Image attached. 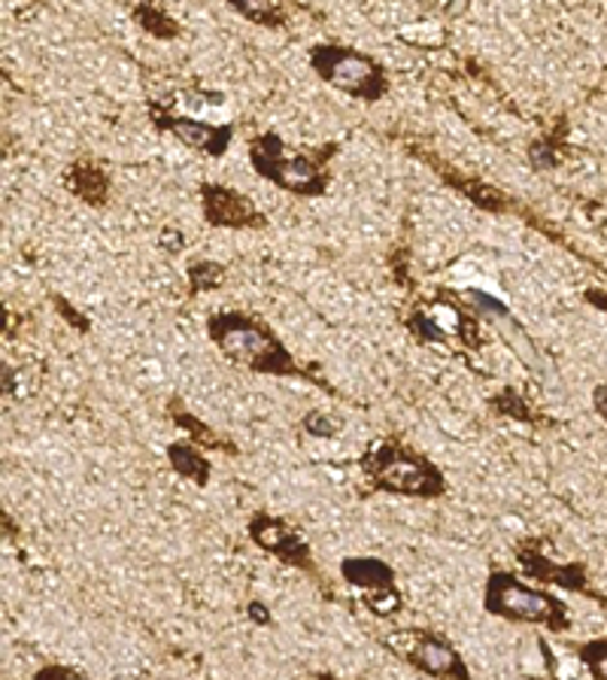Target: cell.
Instances as JSON below:
<instances>
[{"label":"cell","mask_w":607,"mask_h":680,"mask_svg":"<svg viewBox=\"0 0 607 680\" xmlns=\"http://www.w3.org/2000/svg\"><path fill=\"white\" fill-rule=\"evenodd\" d=\"M206 338L216 343V350L258 374L298 376L301 368L295 364L286 343L265 326L258 316L243 310H222L206 319Z\"/></svg>","instance_id":"6da1fadb"},{"label":"cell","mask_w":607,"mask_h":680,"mask_svg":"<svg viewBox=\"0 0 607 680\" xmlns=\"http://www.w3.org/2000/svg\"><path fill=\"white\" fill-rule=\"evenodd\" d=\"M334 146H322L319 152H289V146L274 131L258 134L249 140V161L262 180L301 198H322L328 192V158Z\"/></svg>","instance_id":"7a4b0ae2"},{"label":"cell","mask_w":607,"mask_h":680,"mask_svg":"<svg viewBox=\"0 0 607 680\" xmlns=\"http://www.w3.org/2000/svg\"><path fill=\"white\" fill-rule=\"evenodd\" d=\"M362 468L371 477V484L383 492L413 498H437L447 492V480L435 461L392 440H380L368 449Z\"/></svg>","instance_id":"3957f363"},{"label":"cell","mask_w":607,"mask_h":680,"mask_svg":"<svg viewBox=\"0 0 607 680\" xmlns=\"http://www.w3.org/2000/svg\"><path fill=\"white\" fill-rule=\"evenodd\" d=\"M310 67L322 83L362 104H380L388 95L386 67L362 49L319 43L310 49Z\"/></svg>","instance_id":"277c9868"},{"label":"cell","mask_w":607,"mask_h":680,"mask_svg":"<svg viewBox=\"0 0 607 680\" xmlns=\"http://www.w3.org/2000/svg\"><path fill=\"white\" fill-rule=\"evenodd\" d=\"M483 607L492 617L513 619V623H534L553 631L568 629V610L556 595L532 589L508 571H496L486 581Z\"/></svg>","instance_id":"5b68a950"},{"label":"cell","mask_w":607,"mask_h":680,"mask_svg":"<svg viewBox=\"0 0 607 680\" xmlns=\"http://www.w3.org/2000/svg\"><path fill=\"white\" fill-rule=\"evenodd\" d=\"M388 644L401 656H407V662L423 668L428 674H435V678L468 680V668L461 662V656L456 654V647L444 641V638H437L435 631H395Z\"/></svg>","instance_id":"8992f818"},{"label":"cell","mask_w":607,"mask_h":680,"mask_svg":"<svg viewBox=\"0 0 607 680\" xmlns=\"http://www.w3.org/2000/svg\"><path fill=\"white\" fill-rule=\"evenodd\" d=\"M201 206L204 219L213 229H265L267 216L237 189L222 182H204L201 185Z\"/></svg>","instance_id":"52a82bcc"},{"label":"cell","mask_w":607,"mask_h":680,"mask_svg":"<svg viewBox=\"0 0 607 680\" xmlns=\"http://www.w3.org/2000/svg\"><path fill=\"white\" fill-rule=\"evenodd\" d=\"M152 121L158 131L173 134L182 146H189L192 152L201 156L222 158L228 152L231 140H234V128L231 125H219V121H201L192 116H177L168 109H152Z\"/></svg>","instance_id":"ba28073f"},{"label":"cell","mask_w":607,"mask_h":680,"mask_svg":"<svg viewBox=\"0 0 607 680\" xmlns=\"http://www.w3.org/2000/svg\"><path fill=\"white\" fill-rule=\"evenodd\" d=\"M249 534L255 544H262L267 553H274L283 562H289L295 569L313 571V559L310 550L303 544V538L298 532H291L283 520H274L270 513H255V520L249 522Z\"/></svg>","instance_id":"9c48e42d"},{"label":"cell","mask_w":607,"mask_h":680,"mask_svg":"<svg viewBox=\"0 0 607 680\" xmlns=\"http://www.w3.org/2000/svg\"><path fill=\"white\" fill-rule=\"evenodd\" d=\"M340 574L343 581L359 586L364 593H388L395 589V571L388 569L383 559L374 556H350L340 562Z\"/></svg>","instance_id":"30bf717a"},{"label":"cell","mask_w":607,"mask_h":680,"mask_svg":"<svg viewBox=\"0 0 607 680\" xmlns=\"http://www.w3.org/2000/svg\"><path fill=\"white\" fill-rule=\"evenodd\" d=\"M67 189L76 198H83L85 204L104 206L109 198V177L97 164H92V161H79L67 173Z\"/></svg>","instance_id":"8fae6325"},{"label":"cell","mask_w":607,"mask_h":680,"mask_svg":"<svg viewBox=\"0 0 607 680\" xmlns=\"http://www.w3.org/2000/svg\"><path fill=\"white\" fill-rule=\"evenodd\" d=\"M432 164H435V161H432ZM437 168H440V164H437ZM440 170H444V180L456 182L461 192L468 194L477 206H483V210H489V213H508L510 210L508 198H504L501 192H496V189H489V185H483V182H477V180L473 182L459 180V177H456L449 168H440Z\"/></svg>","instance_id":"7c38bea8"},{"label":"cell","mask_w":607,"mask_h":680,"mask_svg":"<svg viewBox=\"0 0 607 680\" xmlns=\"http://www.w3.org/2000/svg\"><path fill=\"white\" fill-rule=\"evenodd\" d=\"M131 15L146 34L158 36V40H173V36L180 34V24L170 19L168 10H161L156 3H140V7H134Z\"/></svg>","instance_id":"4fadbf2b"},{"label":"cell","mask_w":607,"mask_h":680,"mask_svg":"<svg viewBox=\"0 0 607 680\" xmlns=\"http://www.w3.org/2000/svg\"><path fill=\"white\" fill-rule=\"evenodd\" d=\"M168 456L182 477H192L198 486H204L206 480H210V468H206L204 456L194 447H189V444H173V447L168 449Z\"/></svg>","instance_id":"5bb4252c"},{"label":"cell","mask_w":607,"mask_h":680,"mask_svg":"<svg viewBox=\"0 0 607 680\" xmlns=\"http://www.w3.org/2000/svg\"><path fill=\"white\" fill-rule=\"evenodd\" d=\"M231 7L241 12L243 19L262 24V28H283L286 24V10L270 0H234Z\"/></svg>","instance_id":"9a60e30c"},{"label":"cell","mask_w":607,"mask_h":680,"mask_svg":"<svg viewBox=\"0 0 607 680\" xmlns=\"http://www.w3.org/2000/svg\"><path fill=\"white\" fill-rule=\"evenodd\" d=\"M185 274H189V291H192V295H201L204 289H216V286H222L225 267L216 265V262H194Z\"/></svg>","instance_id":"2e32d148"},{"label":"cell","mask_w":607,"mask_h":680,"mask_svg":"<svg viewBox=\"0 0 607 680\" xmlns=\"http://www.w3.org/2000/svg\"><path fill=\"white\" fill-rule=\"evenodd\" d=\"M583 662L589 666V671L595 674V680H607V641L586 644L581 650Z\"/></svg>","instance_id":"e0dca14e"},{"label":"cell","mask_w":607,"mask_h":680,"mask_svg":"<svg viewBox=\"0 0 607 680\" xmlns=\"http://www.w3.org/2000/svg\"><path fill=\"white\" fill-rule=\"evenodd\" d=\"M307 432H313V435L319 437H328L331 432H338V423L326 419L322 413H310V416H307Z\"/></svg>","instance_id":"ac0fdd59"},{"label":"cell","mask_w":607,"mask_h":680,"mask_svg":"<svg viewBox=\"0 0 607 680\" xmlns=\"http://www.w3.org/2000/svg\"><path fill=\"white\" fill-rule=\"evenodd\" d=\"M36 680H88L83 678V674H76V671H71V668H58V666H46L40 674H36Z\"/></svg>","instance_id":"d6986e66"},{"label":"cell","mask_w":607,"mask_h":680,"mask_svg":"<svg viewBox=\"0 0 607 680\" xmlns=\"http://www.w3.org/2000/svg\"><path fill=\"white\" fill-rule=\"evenodd\" d=\"M468 301L477 304V307H483V310H492V314H508V310H504V304L486 298L483 291H468Z\"/></svg>","instance_id":"ffe728a7"},{"label":"cell","mask_w":607,"mask_h":680,"mask_svg":"<svg viewBox=\"0 0 607 680\" xmlns=\"http://www.w3.org/2000/svg\"><path fill=\"white\" fill-rule=\"evenodd\" d=\"M249 617L253 619H258V623H267V614H265V605H258V602H253V605H249Z\"/></svg>","instance_id":"44dd1931"}]
</instances>
